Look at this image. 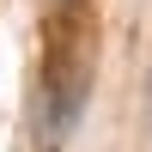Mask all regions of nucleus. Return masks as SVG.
I'll use <instances>...</instances> for the list:
<instances>
[{"mask_svg": "<svg viewBox=\"0 0 152 152\" xmlns=\"http://www.w3.org/2000/svg\"><path fill=\"white\" fill-rule=\"evenodd\" d=\"M146 110H152V79H146Z\"/></svg>", "mask_w": 152, "mask_h": 152, "instance_id": "obj_1", "label": "nucleus"}]
</instances>
